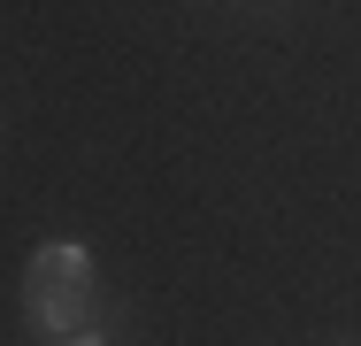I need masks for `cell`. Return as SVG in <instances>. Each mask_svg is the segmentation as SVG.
<instances>
[{
    "label": "cell",
    "instance_id": "1",
    "mask_svg": "<svg viewBox=\"0 0 361 346\" xmlns=\"http://www.w3.org/2000/svg\"><path fill=\"white\" fill-rule=\"evenodd\" d=\"M23 308H31V331L47 339H70L92 323V254L77 239H47L23 270Z\"/></svg>",
    "mask_w": 361,
    "mask_h": 346
},
{
    "label": "cell",
    "instance_id": "2",
    "mask_svg": "<svg viewBox=\"0 0 361 346\" xmlns=\"http://www.w3.org/2000/svg\"><path fill=\"white\" fill-rule=\"evenodd\" d=\"M54 346H116V339H108V331H92V323H85V331H70V339H54Z\"/></svg>",
    "mask_w": 361,
    "mask_h": 346
},
{
    "label": "cell",
    "instance_id": "3",
    "mask_svg": "<svg viewBox=\"0 0 361 346\" xmlns=\"http://www.w3.org/2000/svg\"><path fill=\"white\" fill-rule=\"evenodd\" d=\"M338 346H354V339H338Z\"/></svg>",
    "mask_w": 361,
    "mask_h": 346
}]
</instances>
